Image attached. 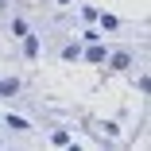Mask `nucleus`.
Masks as SVG:
<instances>
[{
    "instance_id": "obj_1",
    "label": "nucleus",
    "mask_w": 151,
    "mask_h": 151,
    "mask_svg": "<svg viewBox=\"0 0 151 151\" xmlns=\"http://www.w3.org/2000/svg\"><path fill=\"white\" fill-rule=\"evenodd\" d=\"M19 93V81L16 78H0V97H16Z\"/></svg>"
},
{
    "instance_id": "obj_2",
    "label": "nucleus",
    "mask_w": 151,
    "mask_h": 151,
    "mask_svg": "<svg viewBox=\"0 0 151 151\" xmlns=\"http://www.w3.org/2000/svg\"><path fill=\"white\" fill-rule=\"evenodd\" d=\"M58 4H70V0H58Z\"/></svg>"
}]
</instances>
